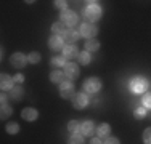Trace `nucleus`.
Instances as JSON below:
<instances>
[{
	"label": "nucleus",
	"instance_id": "f257e3e1",
	"mask_svg": "<svg viewBox=\"0 0 151 144\" xmlns=\"http://www.w3.org/2000/svg\"><path fill=\"white\" fill-rule=\"evenodd\" d=\"M101 14H103L101 6L96 5V2H90V5L85 6L84 10V18L87 19V23H92V24H95L96 21L101 19Z\"/></svg>",
	"mask_w": 151,
	"mask_h": 144
},
{
	"label": "nucleus",
	"instance_id": "f03ea898",
	"mask_svg": "<svg viewBox=\"0 0 151 144\" xmlns=\"http://www.w3.org/2000/svg\"><path fill=\"white\" fill-rule=\"evenodd\" d=\"M148 88H150V80H146L145 77H142V75L134 77L130 80V83H129V90H130L132 93H135V95L145 93Z\"/></svg>",
	"mask_w": 151,
	"mask_h": 144
},
{
	"label": "nucleus",
	"instance_id": "7ed1b4c3",
	"mask_svg": "<svg viewBox=\"0 0 151 144\" xmlns=\"http://www.w3.org/2000/svg\"><path fill=\"white\" fill-rule=\"evenodd\" d=\"M101 86H103V83L98 77H88L87 80L82 83V90H84V93L95 95V93H98L100 90H101Z\"/></svg>",
	"mask_w": 151,
	"mask_h": 144
},
{
	"label": "nucleus",
	"instance_id": "20e7f679",
	"mask_svg": "<svg viewBox=\"0 0 151 144\" xmlns=\"http://www.w3.org/2000/svg\"><path fill=\"white\" fill-rule=\"evenodd\" d=\"M79 32H81V35L85 37L87 40H92V38H95L96 35H98V27L92 23H82Z\"/></svg>",
	"mask_w": 151,
	"mask_h": 144
},
{
	"label": "nucleus",
	"instance_id": "39448f33",
	"mask_svg": "<svg viewBox=\"0 0 151 144\" xmlns=\"http://www.w3.org/2000/svg\"><path fill=\"white\" fill-rule=\"evenodd\" d=\"M74 95H76V88L71 80H64L63 83H60V96L63 99H73Z\"/></svg>",
	"mask_w": 151,
	"mask_h": 144
},
{
	"label": "nucleus",
	"instance_id": "423d86ee",
	"mask_svg": "<svg viewBox=\"0 0 151 144\" xmlns=\"http://www.w3.org/2000/svg\"><path fill=\"white\" fill-rule=\"evenodd\" d=\"M60 21L64 23L68 27H74L76 24L79 23V16L76 14V11H73V10H64V11H61V14H60Z\"/></svg>",
	"mask_w": 151,
	"mask_h": 144
},
{
	"label": "nucleus",
	"instance_id": "0eeeda50",
	"mask_svg": "<svg viewBox=\"0 0 151 144\" xmlns=\"http://www.w3.org/2000/svg\"><path fill=\"white\" fill-rule=\"evenodd\" d=\"M27 63H29V61H27V56L23 55V53H19V51L13 53V55L10 56V64H12L15 69H23V67H26Z\"/></svg>",
	"mask_w": 151,
	"mask_h": 144
},
{
	"label": "nucleus",
	"instance_id": "6e6552de",
	"mask_svg": "<svg viewBox=\"0 0 151 144\" xmlns=\"http://www.w3.org/2000/svg\"><path fill=\"white\" fill-rule=\"evenodd\" d=\"M63 72H64V75H66L68 80H76V78L81 75V69H79V66L76 63H69V61H68V64L63 67Z\"/></svg>",
	"mask_w": 151,
	"mask_h": 144
},
{
	"label": "nucleus",
	"instance_id": "1a4fd4ad",
	"mask_svg": "<svg viewBox=\"0 0 151 144\" xmlns=\"http://www.w3.org/2000/svg\"><path fill=\"white\" fill-rule=\"evenodd\" d=\"M88 106V96L85 95L84 91L82 93H76L74 98H73V107L77 110H82L84 107Z\"/></svg>",
	"mask_w": 151,
	"mask_h": 144
},
{
	"label": "nucleus",
	"instance_id": "9d476101",
	"mask_svg": "<svg viewBox=\"0 0 151 144\" xmlns=\"http://www.w3.org/2000/svg\"><path fill=\"white\" fill-rule=\"evenodd\" d=\"M48 46L52 51H60V50H63L64 46V40L63 37H60V35H52V37L48 38Z\"/></svg>",
	"mask_w": 151,
	"mask_h": 144
},
{
	"label": "nucleus",
	"instance_id": "9b49d317",
	"mask_svg": "<svg viewBox=\"0 0 151 144\" xmlns=\"http://www.w3.org/2000/svg\"><path fill=\"white\" fill-rule=\"evenodd\" d=\"M15 80H13V77H10L8 74H2L0 75V88L3 90V91H12L13 88H15Z\"/></svg>",
	"mask_w": 151,
	"mask_h": 144
},
{
	"label": "nucleus",
	"instance_id": "f8f14e48",
	"mask_svg": "<svg viewBox=\"0 0 151 144\" xmlns=\"http://www.w3.org/2000/svg\"><path fill=\"white\" fill-rule=\"evenodd\" d=\"M81 37H82L81 32L74 31V29H68L66 34L63 35V40H64V42H68L66 45H76V42H77Z\"/></svg>",
	"mask_w": 151,
	"mask_h": 144
},
{
	"label": "nucleus",
	"instance_id": "ddd939ff",
	"mask_svg": "<svg viewBox=\"0 0 151 144\" xmlns=\"http://www.w3.org/2000/svg\"><path fill=\"white\" fill-rule=\"evenodd\" d=\"M21 117L26 122H35L39 118V112L34 107H24V109L21 110Z\"/></svg>",
	"mask_w": 151,
	"mask_h": 144
},
{
	"label": "nucleus",
	"instance_id": "4468645a",
	"mask_svg": "<svg viewBox=\"0 0 151 144\" xmlns=\"http://www.w3.org/2000/svg\"><path fill=\"white\" fill-rule=\"evenodd\" d=\"M95 131H96V128H95V123H93L92 120H85V122H82V123H81V135L92 136Z\"/></svg>",
	"mask_w": 151,
	"mask_h": 144
},
{
	"label": "nucleus",
	"instance_id": "2eb2a0df",
	"mask_svg": "<svg viewBox=\"0 0 151 144\" xmlns=\"http://www.w3.org/2000/svg\"><path fill=\"white\" fill-rule=\"evenodd\" d=\"M79 50H77V46L76 45H66L63 48V56H64V59H74V58H77L79 56Z\"/></svg>",
	"mask_w": 151,
	"mask_h": 144
},
{
	"label": "nucleus",
	"instance_id": "dca6fc26",
	"mask_svg": "<svg viewBox=\"0 0 151 144\" xmlns=\"http://www.w3.org/2000/svg\"><path fill=\"white\" fill-rule=\"evenodd\" d=\"M66 31H68V26L64 23H61V21H56V23L52 24L53 35H60V37H63V35L66 34Z\"/></svg>",
	"mask_w": 151,
	"mask_h": 144
},
{
	"label": "nucleus",
	"instance_id": "f3484780",
	"mask_svg": "<svg viewBox=\"0 0 151 144\" xmlns=\"http://www.w3.org/2000/svg\"><path fill=\"white\" fill-rule=\"evenodd\" d=\"M50 80L53 82V83H63L64 80H68L66 78V75H64V72H61L58 69H55V71H52L50 72Z\"/></svg>",
	"mask_w": 151,
	"mask_h": 144
},
{
	"label": "nucleus",
	"instance_id": "a211bd4d",
	"mask_svg": "<svg viewBox=\"0 0 151 144\" xmlns=\"http://www.w3.org/2000/svg\"><path fill=\"white\" fill-rule=\"evenodd\" d=\"M109 131H111L109 123H101V125H98V128H96L98 138H108V136H109Z\"/></svg>",
	"mask_w": 151,
	"mask_h": 144
},
{
	"label": "nucleus",
	"instance_id": "6ab92c4d",
	"mask_svg": "<svg viewBox=\"0 0 151 144\" xmlns=\"http://www.w3.org/2000/svg\"><path fill=\"white\" fill-rule=\"evenodd\" d=\"M68 64V61L64 59V56H53L52 59H50V66L52 67H64Z\"/></svg>",
	"mask_w": 151,
	"mask_h": 144
},
{
	"label": "nucleus",
	"instance_id": "aec40b11",
	"mask_svg": "<svg viewBox=\"0 0 151 144\" xmlns=\"http://www.w3.org/2000/svg\"><path fill=\"white\" fill-rule=\"evenodd\" d=\"M24 96V90H23V86H15V88L10 91V98H12L13 101H19L21 98Z\"/></svg>",
	"mask_w": 151,
	"mask_h": 144
},
{
	"label": "nucleus",
	"instance_id": "412c9836",
	"mask_svg": "<svg viewBox=\"0 0 151 144\" xmlns=\"http://www.w3.org/2000/svg\"><path fill=\"white\" fill-rule=\"evenodd\" d=\"M98 50H100V42H98V40L92 38V40H87V42H85V51L93 53V51H98Z\"/></svg>",
	"mask_w": 151,
	"mask_h": 144
},
{
	"label": "nucleus",
	"instance_id": "4be33fe9",
	"mask_svg": "<svg viewBox=\"0 0 151 144\" xmlns=\"http://www.w3.org/2000/svg\"><path fill=\"white\" fill-rule=\"evenodd\" d=\"M77 59H79V64H82V66H87V64H90V61H92V55L84 50V51L79 53Z\"/></svg>",
	"mask_w": 151,
	"mask_h": 144
},
{
	"label": "nucleus",
	"instance_id": "5701e85b",
	"mask_svg": "<svg viewBox=\"0 0 151 144\" xmlns=\"http://www.w3.org/2000/svg\"><path fill=\"white\" fill-rule=\"evenodd\" d=\"M68 131H69L71 135H76V133H79V131H81V123H79L77 120L68 122Z\"/></svg>",
	"mask_w": 151,
	"mask_h": 144
},
{
	"label": "nucleus",
	"instance_id": "b1692460",
	"mask_svg": "<svg viewBox=\"0 0 151 144\" xmlns=\"http://www.w3.org/2000/svg\"><path fill=\"white\" fill-rule=\"evenodd\" d=\"M5 130L8 135H16L18 131H19V125L16 123V122H8V123L5 125Z\"/></svg>",
	"mask_w": 151,
	"mask_h": 144
},
{
	"label": "nucleus",
	"instance_id": "393cba45",
	"mask_svg": "<svg viewBox=\"0 0 151 144\" xmlns=\"http://www.w3.org/2000/svg\"><path fill=\"white\" fill-rule=\"evenodd\" d=\"M40 59H42V56H40V53L39 51H32L27 55V61H29L31 64H39L40 63Z\"/></svg>",
	"mask_w": 151,
	"mask_h": 144
},
{
	"label": "nucleus",
	"instance_id": "a878e982",
	"mask_svg": "<svg viewBox=\"0 0 151 144\" xmlns=\"http://www.w3.org/2000/svg\"><path fill=\"white\" fill-rule=\"evenodd\" d=\"M68 144H84V135H81V133H76V135H71Z\"/></svg>",
	"mask_w": 151,
	"mask_h": 144
},
{
	"label": "nucleus",
	"instance_id": "bb28decb",
	"mask_svg": "<svg viewBox=\"0 0 151 144\" xmlns=\"http://www.w3.org/2000/svg\"><path fill=\"white\" fill-rule=\"evenodd\" d=\"M12 114H13V107H10L8 104H6V106H2V110H0V118H2V120L8 118Z\"/></svg>",
	"mask_w": 151,
	"mask_h": 144
},
{
	"label": "nucleus",
	"instance_id": "cd10ccee",
	"mask_svg": "<svg viewBox=\"0 0 151 144\" xmlns=\"http://www.w3.org/2000/svg\"><path fill=\"white\" fill-rule=\"evenodd\" d=\"M134 115L135 118H138V120H142V118L146 117V107H137L134 110Z\"/></svg>",
	"mask_w": 151,
	"mask_h": 144
},
{
	"label": "nucleus",
	"instance_id": "c85d7f7f",
	"mask_svg": "<svg viewBox=\"0 0 151 144\" xmlns=\"http://www.w3.org/2000/svg\"><path fill=\"white\" fill-rule=\"evenodd\" d=\"M142 101H143V107H146V109H151V91L145 93Z\"/></svg>",
	"mask_w": 151,
	"mask_h": 144
},
{
	"label": "nucleus",
	"instance_id": "c756f323",
	"mask_svg": "<svg viewBox=\"0 0 151 144\" xmlns=\"http://www.w3.org/2000/svg\"><path fill=\"white\" fill-rule=\"evenodd\" d=\"M143 143L151 144V127H148L145 131H143Z\"/></svg>",
	"mask_w": 151,
	"mask_h": 144
},
{
	"label": "nucleus",
	"instance_id": "7c9ffc66",
	"mask_svg": "<svg viewBox=\"0 0 151 144\" xmlns=\"http://www.w3.org/2000/svg\"><path fill=\"white\" fill-rule=\"evenodd\" d=\"M53 3H55V6H56V8H60L61 11L68 10V2H66V0H55Z\"/></svg>",
	"mask_w": 151,
	"mask_h": 144
},
{
	"label": "nucleus",
	"instance_id": "2f4dec72",
	"mask_svg": "<svg viewBox=\"0 0 151 144\" xmlns=\"http://www.w3.org/2000/svg\"><path fill=\"white\" fill-rule=\"evenodd\" d=\"M103 144H121V141L116 138V136H108Z\"/></svg>",
	"mask_w": 151,
	"mask_h": 144
},
{
	"label": "nucleus",
	"instance_id": "473e14b6",
	"mask_svg": "<svg viewBox=\"0 0 151 144\" xmlns=\"http://www.w3.org/2000/svg\"><path fill=\"white\" fill-rule=\"evenodd\" d=\"M13 80H15L16 83H23V82H24V75L23 74H16L15 77H13Z\"/></svg>",
	"mask_w": 151,
	"mask_h": 144
},
{
	"label": "nucleus",
	"instance_id": "72a5a7b5",
	"mask_svg": "<svg viewBox=\"0 0 151 144\" xmlns=\"http://www.w3.org/2000/svg\"><path fill=\"white\" fill-rule=\"evenodd\" d=\"M90 144H103V141H101V138L95 136V138H92V139H90Z\"/></svg>",
	"mask_w": 151,
	"mask_h": 144
},
{
	"label": "nucleus",
	"instance_id": "f704fd0d",
	"mask_svg": "<svg viewBox=\"0 0 151 144\" xmlns=\"http://www.w3.org/2000/svg\"><path fill=\"white\" fill-rule=\"evenodd\" d=\"M0 101H2V106H6V95H5V93L2 95V98H0Z\"/></svg>",
	"mask_w": 151,
	"mask_h": 144
}]
</instances>
